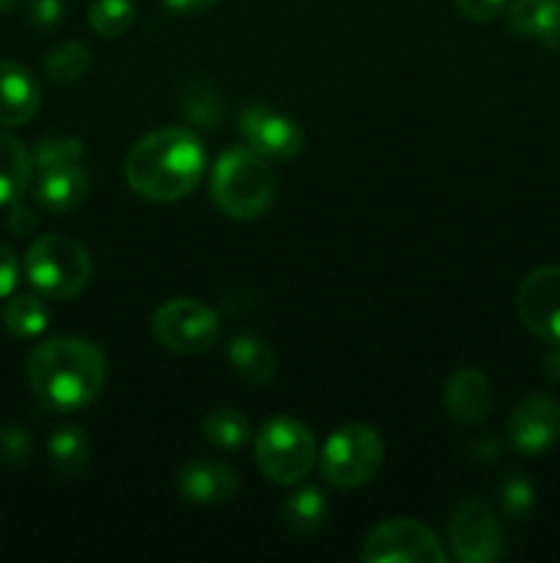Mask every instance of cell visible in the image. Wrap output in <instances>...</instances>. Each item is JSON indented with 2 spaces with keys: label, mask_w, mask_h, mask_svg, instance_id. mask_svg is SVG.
<instances>
[{
  "label": "cell",
  "mask_w": 560,
  "mask_h": 563,
  "mask_svg": "<svg viewBox=\"0 0 560 563\" xmlns=\"http://www.w3.org/2000/svg\"><path fill=\"white\" fill-rule=\"evenodd\" d=\"M316 462V438L302 421L278 416L261 427L256 438V465L280 487L300 484Z\"/></svg>",
  "instance_id": "5"
},
{
  "label": "cell",
  "mask_w": 560,
  "mask_h": 563,
  "mask_svg": "<svg viewBox=\"0 0 560 563\" xmlns=\"http://www.w3.org/2000/svg\"><path fill=\"white\" fill-rule=\"evenodd\" d=\"M448 542L461 563H492L503 553V531L483 500L467 498L450 511Z\"/></svg>",
  "instance_id": "9"
},
{
  "label": "cell",
  "mask_w": 560,
  "mask_h": 563,
  "mask_svg": "<svg viewBox=\"0 0 560 563\" xmlns=\"http://www.w3.org/2000/svg\"><path fill=\"white\" fill-rule=\"evenodd\" d=\"M31 20L36 27H55L64 20V0H31Z\"/></svg>",
  "instance_id": "32"
},
{
  "label": "cell",
  "mask_w": 560,
  "mask_h": 563,
  "mask_svg": "<svg viewBox=\"0 0 560 563\" xmlns=\"http://www.w3.org/2000/svg\"><path fill=\"white\" fill-rule=\"evenodd\" d=\"M500 498H503V509L505 515L514 517V520H522L533 511L536 506V489L533 484L527 482L522 473H514L503 482V489H500Z\"/></svg>",
  "instance_id": "28"
},
{
  "label": "cell",
  "mask_w": 560,
  "mask_h": 563,
  "mask_svg": "<svg viewBox=\"0 0 560 563\" xmlns=\"http://www.w3.org/2000/svg\"><path fill=\"white\" fill-rule=\"evenodd\" d=\"M33 154L25 143L0 132V207L20 201L33 179Z\"/></svg>",
  "instance_id": "19"
},
{
  "label": "cell",
  "mask_w": 560,
  "mask_h": 563,
  "mask_svg": "<svg viewBox=\"0 0 560 563\" xmlns=\"http://www.w3.org/2000/svg\"><path fill=\"white\" fill-rule=\"evenodd\" d=\"M42 88L16 60H0V126H22L38 113Z\"/></svg>",
  "instance_id": "14"
},
{
  "label": "cell",
  "mask_w": 560,
  "mask_h": 563,
  "mask_svg": "<svg viewBox=\"0 0 560 563\" xmlns=\"http://www.w3.org/2000/svg\"><path fill=\"white\" fill-rule=\"evenodd\" d=\"M544 374L560 385V346H552V352L544 357Z\"/></svg>",
  "instance_id": "35"
},
{
  "label": "cell",
  "mask_w": 560,
  "mask_h": 563,
  "mask_svg": "<svg viewBox=\"0 0 560 563\" xmlns=\"http://www.w3.org/2000/svg\"><path fill=\"white\" fill-rule=\"evenodd\" d=\"M206 170V148L190 126H163L143 135L124 159L132 190L154 203L190 196Z\"/></svg>",
  "instance_id": "1"
},
{
  "label": "cell",
  "mask_w": 560,
  "mask_h": 563,
  "mask_svg": "<svg viewBox=\"0 0 560 563\" xmlns=\"http://www.w3.org/2000/svg\"><path fill=\"white\" fill-rule=\"evenodd\" d=\"M49 465L58 476L77 478L88 471L91 462V443L80 427H60L55 429L53 438L47 440Z\"/></svg>",
  "instance_id": "20"
},
{
  "label": "cell",
  "mask_w": 560,
  "mask_h": 563,
  "mask_svg": "<svg viewBox=\"0 0 560 563\" xmlns=\"http://www.w3.org/2000/svg\"><path fill=\"white\" fill-rule=\"evenodd\" d=\"M239 135L247 148L261 154L272 163H289L300 157L305 148V132L289 115L267 108V104H247L239 113Z\"/></svg>",
  "instance_id": "10"
},
{
  "label": "cell",
  "mask_w": 560,
  "mask_h": 563,
  "mask_svg": "<svg viewBox=\"0 0 560 563\" xmlns=\"http://www.w3.org/2000/svg\"><path fill=\"white\" fill-rule=\"evenodd\" d=\"M456 9L472 22H492L500 11L508 5V0H453Z\"/></svg>",
  "instance_id": "30"
},
{
  "label": "cell",
  "mask_w": 560,
  "mask_h": 563,
  "mask_svg": "<svg viewBox=\"0 0 560 563\" xmlns=\"http://www.w3.org/2000/svg\"><path fill=\"white\" fill-rule=\"evenodd\" d=\"M16 284H20V262L11 247L0 245V297L14 295Z\"/></svg>",
  "instance_id": "31"
},
{
  "label": "cell",
  "mask_w": 560,
  "mask_h": 563,
  "mask_svg": "<svg viewBox=\"0 0 560 563\" xmlns=\"http://www.w3.org/2000/svg\"><path fill=\"white\" fill-rule=\"evenodd\" d=\"M154 339L176 355H201L220 339V317L198 300H170L152 319Z\"/></svg>",
  "instance_id": "7"
},
{
  "label": "cell",
  "mask_w": 560,
  "mask_h": 563,
  "mask_svg": "<svg viewBox=\"0 0 560 563\" xmlns=\"http://www.w3.org/2000/svg\"><path fill=\"white\" fill-rule=\"evenodd\" d=\"M88 69H91V49L82 42H64L47 55V64H44V71L55 86H71L82 80Z\"/></svg>",
  "instance_id": "24"
},
{
  "label": "cell",
  "mask_w": 560,
  "mask_h": 563,
  "mask_svg": "<svg viewBox=\"0 0 560 563\" xmlns=\"http://www.w3.org/2000/svg\"><path fill=\"white\" fill-rule=\"evenodd\" d=\"M181 110H184V119L190 124L203 126V130H217L220 121H223V102L203 82H190L187 86L184 97H181Z\"/></svg>",
  "instance_id": "26"
},
{
  "label": "cell",
  "mask_w": 560,
  "mask_h": 563,
  "mask_svg": "<svg viewBox=\"0 0 560 563\" xmlns=\"http://www.w3.org/2000/svg\"><path fill=\"white\" fill-rule=\"evenodd\" d=\"M176 487H179L181 498L198 506H214L225 504L239 489V476L231 465L217 460H192L176 476Z\"/></svg>",
  "instance_id": "13"
},
{
  "label": "cell",
  "mask_w": 560,
  "mask_h": 563,
  "mask_svg": "<svg viewBox=\"0 0 560 563\" xmlns=\"http://www.w3.org/2000/svg\"><path fill=\"white\" fill-rule=\"evenodd\" d=\"M25 275L47 300H71L91 284L93 264L82 242L66 234H44L27 247Z\"/></svg>",
  "instance_id": "4"
},
{
  "label": "cell",
  "mask_w": 560,
  "mask_h": 563,
  "mask_svg": "<svg viewBox=\"0 0 560 563\" xmlns=\"http://www.w3.org/2000/svg\"><path fill=\"white\" fill-rule=\"evenodd\" d=\"M33 168H53V165H69L80 163L82 154H86V146L77 137H60L49 135L36 141V148H33Z\"/></svg>",
  "instance_id": "27"
},
{
  "label": "cell",
  "mask_w": 560,
  "mask_h": 563,
  "mask_svg": "<svg viewBox=\"0 0 560 563\" xmlns=\"http://www.w3.org/2000/svg\"><path fill=\"white\" fill-rule=\"evenodd\" d=\"M36 203L49 214H66L80 207L88 196V174L80 163L53 165L38 170L36 179Z\"/></svg>",
  "instance_id": "16"
},
{
  "label": "cell",
  "mask_w": 560,
  "mask_h": 563,
  "mask_svg": "<svg viewBox=\"0 0 560 563\" xmlns=\"http://www.w3.org/2000/svg\"><path fill=\"white\" fill-rule=\"evenodd\" d=\"M31 434L20 427H0V462L11 467H22L31 460Z\"/></svg>",
  "instance_id": "29"
},
{
  "label": "cell",
  "mask_w": 560,
  "mask_h": 563,
  "mask_svg": "<svg viewBox=\"0 0 560 563\" xmlns=\"http://www.w3.org/2000/svg\"><path fill=\"white\" fill-rule=\"evenodd\" d=\"M280 520L294 537H311L327 520V500L316 487H302L285 498Z\"/></svg>",
  "instance_id": "21"
},
{
  "label": "cell",
  "mask_w": 560,
  "mask_h": 563,
  "mask_svg": "<svg viewBox=\"0 0 560 563\" xmlns=\"http://www.w3.org/2000/svg\"><path fill=\"white\" fill-rule=\"evenodd\" d=\"M212 201L231 220L261 218L275 201V174L269 159L247 146L225 148L214 163Z\"/></svg>",
  "instance_id": "3"
},
{
  "label": "cell",
  "mask_w": 560,
  "mask_h": 563,
  "mask_svg": "<svg viewBox=\"0 0 560 563\" xmlns=\"http://www.w3.org/2000/svg\"><path fill=\"white\" fill-rule=\"evenodd\" d=\"M382 460L384 443L377 429L366 423H346L324 443L322 476L338 489H357L377 476Z\"/></svg>",
  "instance_id": "6"
},
{
  "label": "cell",
  "mask_w": 560,
  "mask_h": 563,
  "mask_svg": "<svg viewBox=\"0 0 560 563\" xmlns=\"http://www.w3.org/2000/svg\"><path fill=\"white\" fill-rule=\"evenodd\" d=\"M492 383L478 368H459L445 385V410L453 421L472 427L492 410Z\"/></svg>",
  "instance_id": "15"
},
{
  "label": "cell",
  "mask_w": 560,
  "mask_h": 563,
  "mask_svg": "<svg viewBox=\"0 0 560 563\" xmlns=\"http://www.w3.org/2000/svg\"><path fill=\"white\" fill-rule=\"evenodd\" d=\"M560 438V405L547 394H527L508 416V440L519 454L538 456Z\"/></svg>",
  "instance_id": "12"
},
{
  "label": "cell",
  "mask_w": 560,
  "mask_h": 563,
  "mask_svg": "<svg viewBox=\"0 0 560 563\" xmlns=\"http://www.w3.org/2000/svg\"><path fill=\"white\" fill-rule=\"evenodd\" d=\"M228 363L250 385H269L278 374V357L272 346L256 333H239L231 339Z\"/></svg>",
  "instance_id": "18"
},
{
  "label": "cell",
  "mask_w": 560,
  "mask_h": 563,
  "mask_svg": "<svg viewBox=\"0 0 560 563\" xmlns=\"http://www.w3.org/2000/svg\"><path fill=\"white\" fill-rule=\"evenodd\" d=\"M16 3H20V0H0V14H3V11H11V9H14Z\"/></svg>",
  "instance_id": "36"
},
{
  "label": "cell",
  "mask_w": 560,
  "mask_h": 563,
  "mask_svg": "<svg viewBox=\"0 0 560 563\" xmlns=\"http://www.w3.org/2000/svg\"><path fill=\"white\" fill-rule=\"evenodd\" d=\"M9 229L20 236L31 234V231L36 229V214H33L31 209L22 207L20 201H14L9 209Z\"/></svg>",
  "instance_id": "33"
},
{
  "label": "cell",
  "mask_w": 560,
  "mask_h": 563,
  "mask_svg": "<svg viewBox=\"0 0 560 563\" xmlns=\"http://www.w3.org/2000/svg\"><path fill=\"white\" fill-rule=\"evenodd\" d=\"M3 324L16 339L42 335L49 324V311L42 295H11L3 308Z\"/></svg>",
  "instance_id": "22"
},
{
  "label": "cell",
  "mask_w": 560,
  "mask_h": 563,
  "mask_svg": "<svg viewBox=\"0 0 560 563\" xmlns=\"http://www.w3.org/2000/svg\"><path fill=\"white\" fill-rule=\"evenodd\" d=\"M135 22V5L132 0H93L88 9V25L97 36L119 38Z\"/></svg>",
  "instance_id": "25"
},
{
  "label": "cell",
  "mask_w": 560,
  "mask_h": 563,
  "mask_svg": "<svg viewBox=\"0 0 560 563\" xmlns=\"http://www.w3.org/2000/svg\"><path fill=\"white\" fill-rule=\"evenodd\" d=\"M165 9L176 11V14H201V11L212 9L220 0H163Z\"/></svg>",
  "instance_id": "34"
},
{
  "label": "cell",
  "mask_w": 560,
  "mask_h": 563,
  "mask_svg": "<svg viewBox=\"0 0 560 563\" xmlns=\"http://www.w3.org/2000/svg\"><path fill=\"white\" fill-rule=\"evenodd\" d=\"M522 324L549 346H560V264L538 267L516 291Z\"/></svg>",
  "instance_id": "11"
},
{
  "label": "cell",
  "mask_w": 560,
  "mask_h": 563,
  "mask_svg": "<svg viewBox=\"0 0 560 563\" xmlns=\"http://www.w3.org/2000/svg\"><path fill=\"white\" fill-rule=\"evenodd\" d=\"M508 27L514 36L560 49V0H508Z\"/></svg>",
  "instance_id": "17"
},
{
  "label": "cell",
  "mask_w": 560,
  "mask_h": 563,
  "mask_svg": "<svg viewBox=\"0 0 560 563\" xmlns=\"http://www.w3.org/2000/svg\"><path fill=\"white\" fill-rule=\"evenodd\" d=\"M203 438L220 451L242 449L253 438V427L234 407H217L203 418Z\"/></svg>",
  "instance_id": "23"
},
{
  "label": "cell",
  "mask_w": 560,
  "mask_h": 563,
  "mask_svg": "<svg viewBox=\"0 0 560 563\" xmlns=\"http://www.w3.org/2000/svg\"><path fill=\"white\" fill-rule=\"evenodd\" d=\"M360 559L366 563H445L448 553L432 528L399 517L368 533Z\"/></svg>",
  "instance_id": "8"
},
{
  "label": "cell",
  "mask_w": 560,
  "mask_h": 563,
  "mask_svg": "<svg viewBox=\"0 0 560 563\" xmlns=\"http://www.w3.org/2000/svg\"><path fill=\"white\" fill-rule=\"evenodd\" d=\"M108 379V357L97 344L60 335L38 344L27 357V383L47 410L77 412L93 405Z\"/></svg>",
  "instance_id": "2"
}]
</instances>
